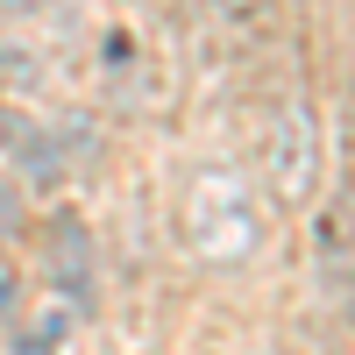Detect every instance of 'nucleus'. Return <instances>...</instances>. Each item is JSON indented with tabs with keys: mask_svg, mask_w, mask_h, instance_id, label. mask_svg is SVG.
<instances>
[{
	"mask_svg": "<svg viewBox=\"0 0 355 355\" xmlns=\"http://www.w3.org/2000/svg\"><path fill=\"white\" fill-rule=\"evenodd\" d=\"M220 8H227L234 21H249V15H263V0H220Z\"/></svg>",
	"mask_w": 355,
	"mask_h": 355,
	"instance_id": "1",
	"label": "nucleus"
}]
</instances>
